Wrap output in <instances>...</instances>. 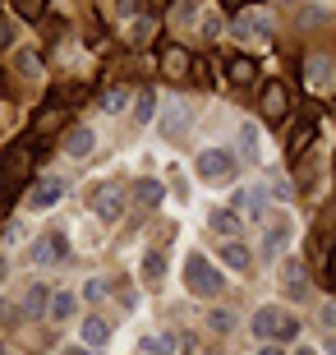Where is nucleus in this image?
I'll return each instance as SVG.
<instances>
[{"label": "nucleus", "instance_id": "7ed1b4c3", "mask_svg": "<svg viewBox=\"0 0 336 355\" xmlns=\"http://www.w3.org/2000/svg\"><path fill=\"white\" fill-rule=\"evenodd\" d=\"M198 175L212 180V184L231 180L235 175V153L231 148H203V153H198Z\"/></svg>", "mask_w": 336, "mask_h": 355}, {"label": "nucleus", "instance_id": "b1692460", "mask_svg": "<svg viewBox=\"0 0 336 355\" xmlns=\"http://www.w3.org/2000/svg\"><path fill=\"white\" fill-rule=\"evenodd\" d=\"M14 65H19V69H24V74H37V55H33V51H19V55H14Z\"/></svg>", "mask_w": 336, "mask_h": 355}, {"label": "nucleus", "instance_id": "423d86ee", "mask_svg": "<svg viewBox=\"0 0 336 355\" xmlns=\"http://www.w3.org/2000/svg\"><path fill=\"white\" fill-rule=\"evenodd\" d=\"M65 250H69V240H65V231H55V236H42V240H33V263L37 268H51V263H60L65 259Z\"/></svg>", "mask_w": 336, "mask_h": 355}, {"label": "nucleus", "instance_id": "f3484780", "mask_svg": "<svg viewBox=\"0 0 336 355\" xmlns=\"http://www.w3.org/2000/svg\"><path fill=\"white\" fill-rule=\"evenodd\" d=\"M143 355H175V337H170V332H152V337H143Z\"/></svg>", "mask_w": 336, "mask_h": 355}, {"label": "nucleus", "instance_id": "ddd939ff", "mask_svg": "<svg viewBox=\"0 0 336 355\" xmlns=\"http://www.w3.org/2000/svg\"><path fill=\"white\" fill-rule=\"evenodd\" d=\"M221 263L231 268V272H249V263H254V254H249L245 245H240V240H231V245L221 250Z\"/></svg>", "mask_w": 336, "mask_h": 355}, {"label": "nucleus", "instance_id": "bb28decb", "mask_svg": "<svg viewBox=\"0 0 336 355\" xmlns=\"http://www.w3.org/2000/svg\"><path fill=\"white\" fill-rule=\"evenodd\" d=\"M258 355H285V351H281V342H263Z\"/></svg>", "mask_w": 336, "mask_h": 355}, {"label": "nucleus", "instance_id": "9b49d317", "mask_svg": "<svg viewBox=\"0 0 336 355\" xmlns=\"http://www.w3.org/2000/svg\"><path fill=\"white\" fill-rule=\"evenodd\" d=\"M240 157H245V162H263V134H258V125H240Z\"/></svg>", "mask_w": 336, "mask_h": 355}, {"label": "nucleus", "instance_id": "f257e3e1", "mask_svg": "<svg viewBox=\"0 0 336 355\" xmlns=\"http://www.w3.org/2000/svg\"><path fill=\"white\" fill-rule=\"evenodd\" d=\"M249 328L258 342H290V337H299V318L285 314L281 304H263V309H254Z\"/></svg>", "mask_w": 336, "mask_h": 355}, {"label": "nucleus", "instance_id": "dca6fc26", "mask_svg": "<svg viewBox=\"0 0 336 355\" xmlns=\"http://www.w3.org/2000/svg\"><path fill=\"white\" fill-rule=\"evenodd\" d=\"M180 130H184V106L170 102L166 116H161V134H166V139H180Z\"/></svg>", "mask_w": 336, "mask_h": 355}, {"label": "nucleus", "instance_id": "6ab92c4d", "mask_svg": "<svg viewBox=\"0 0 336 355\" xmlns=\"http://www.w3.org/2000/svg\"><path fill=\"white\" fill-rule=\"evenodd\" d=\"M125 106H130V88H116V92H106V97H102V111H106V116H120Z\"/></svg>", "mask_w": 336, "mask_h": 355}, {"label": "nucleus", "instance_id": "20e7f679", "mask_svg": "<svg viewBox=\"0 0 336 355\" xmlns=\"http://www.w3.org/2000/svg\"><path fill=\"white\" fill-rule=\"evenodd\" d=\"M267 184L263 180H254V184H240V189H235L231 194V212L235 217H240V212H245V217H263V212H267Z\"/></svg>", "mask_w": 336, "mask_h": 355}, {"label": "nucleus", "instance_id": "c85d7f7f", "mask_svg": "<svg viewBox=\"0 0 336 355\" xmlns=\"http://www.w3.org/2000/svg\"><path fill=\"white\" fill-rule=\"evenodd\" d=\"M5 277H10V259H0V282H5Z\"/></svg>", "mask_w": 336, "mask_h": 355}, {"label": "nucleus", "instance_id": "f8f14e48", "mask_svg": "<svg viewBox=\"0 0 336 355\" xmlns=\"http://www.w3.org/2000/svg\"><path fill=\"white\" fill-rule=\"evenodd\" d=\"M46 314H51L55 323L74 318V314H78V295H74V291H55V295H51V309H46Z\"/></svg>", "mask_w": 336, "mask_h": 355}, {"label": "nucleus", "instance_id": "a878e982", "mask_svg": "<svg viewBox=\"0 0 336 355\" xmlns=\"http://www.w3.org/2000/svg\"><path fill=\"white\" fill-rule=\"evenodd\" d=\"M152 92H143V97H139V120H148V116H152Z\"/></svg>", "mask_w": 336, "mask_h": 355}, {"label": "nucleus", "instance_id": "aec40b11", "mask_svg": "<svg viewBox=\"0 0 336 355\" xmlns=\"http://www.w3.org/2000/svg\"><path fill=\"white\" fill-rule=\"evenodd\" d=\"M106 291H111V282H106V277H92L88 286H83V300L97 304V300H106Z\"/></svg>", "mask_w": 336, "mask_h": 355}, {"label": "nucleus", "instance_id": "39448f33", "mask_svg": "<svg viewBox=\"0 0 336 355\" xmlns=\"http://www.w3.org/2000/svg\"><path fill=\"white\" fill-rule=\"evenodd\" d=\"M65 189H69V184L60 180V175H42L37 189H33V198H28V208H33V212H51V208H60Z\"/></svg>", "mask_w": 336, "mask_h": 355}, {"label": "nucleus", "instance_id": "c756f323", "mask_svg": "<svg viewBox=\"0 0 336 355\" xmlns=\"http://www.w3.org/2000/svg\"><path fill=\"white\" fill-rule=\"evenodd\" d=\"M295 355H318V351H313V346H299V351Z\"/></svg>", "mask_w": 336, "mask_h": 355}, {"label": "nucleus", "instance_id": "412c9836", "mask_svg": "<svg viewBox=\"0 0 336 355\" xmlns=\"http://www.w3.org/2000/svg\"><path fill=\"white\" fill-rule=\"evenodd\" d=\"M24 240H28V222H24V217H14V222L5 226V245L14 250V245H24Z\"/></svg>", "mask_w": 336, "mask_h": 355}, {"label": "nucleus", "instance_id": "cd10ccee", "mask_svg": "<svg viewBox=\"0 0 336 355\" xmlns=\"http://www.w3.org/2000/svg\"><path fill=\"white\" fill-rule=\"evenodd\" d=\"M65 355H97V351H88V346H65Z\"/></svg>", "mask_w": 336, "mask_h": 355}, {"label": "nucleus", "instance_id": "2eb2a0df", "mask_svg": "<svg viewBox=\"0 0 336 355\" xmlns=\"http://www.w3.org/2000/svg\"><path fill=\"white\" fill-rule=\"evenodd\" d=\"M207 222H212V231H217L221 240H226V236H240V217H235V212H226V208H212V212H207Z\"/></svg>", "mask_w": 336, "mask_h": 355}, {"label": "nucleus", "instance_id": "4468645a", "mask_svg": "<svg viewBox=\"0 0 336 355\" xmlns=\"http://www.w3.org/2000/svg\"><path fill=\"white\" fill-rule=\"evenodd\" d=\"M327 83H332V60H327V55H313L309 60V88L327 92Z\"/></svg>", "mask_w": 336, "mask_h": 355}, {"label": "nucleus", "instance_id": "f03ea898", "mask_svg": "<svg viewBox=\"0 0 336 355\" xmlns=\"http://www.w3.org/2000/svg\"><path fill=\"white\" fill-rule=\"evenodd\" d=\"M221 282H226V277L212 268V259H207L203 250L184 254V291H189V295H207V300H212L221 291Z\"/></svg>", "mask_w": 336, "mask_h": 355}, {"label": "nucleus", "instance_id": "393cba45", "mask_svg": "<svg viewBox=\"0 0 336 355\" xmlns=\"http://www.w3.org/2000/svg\"><path fill=\"white\" fill-rule=\"evenodd\" d=\"M212 328H217V332H231L235 328V314H231V309H226V314L217 309V314H212Z\"/></svg>", "mask_w": 336, "mask_h": 355}, {"label": "nucleus", "instance_id": "5701e85b", "mask_svg": "<svg viewBox=\"0 0 336 355\" xmlns=\"http://www.w3.org/2000/svg\"><path fill=\"white\" fill-rule=\"evenodd\" d=\"M170 189H175L180 203H189V180H184V171H175V166H170Z\"/></svg>", "mask_w": 336, "mask_h": 355}, {"label": "nucleus", "instance_id": "7c9ffc66", "mask_svg": "<svg viewBox=\"0 0 336 355\" xmlns=\"http://www.w3.org/2000/svg\"><path fill=\"white\" fill-rule=\"evenodd\" d=\"M0 355H10V351H0Z\"/></svg>", "mask_w": 336, "mask_h": 355}, {"label": "nucleus", "instance_id": "9d476101", "mask_svg": "<svg viewBox=\"0 0 336 355\" xmlns=\"http://www.w3.org/2000/svg\"><path fill=\"white\" fill-rule=\"evenodd\" d=\"M120 212H125V194H120L116 184H106L102 198H97V217H102V222H116Z\"/></svg>", "mask_w": 336, "mask_h": 355}, {"label": "nucleus", "instance_id": "4be33fe9", "mask_svg": "<svg viewBox=\"0 0 336 355\" xmlns=\"http://www.w3.org/2000/svg\"><path fill=\"white\" fill-rule=\"evenodd\" d=\"M263 184H272V194L281 198V203H290V180H285V175H276V171H267V175H263Z\"/></svg>", "mask_w": 336, "mask_h": 355}, {"label": "nucleus", "instance_id": "1a4fd4ad", "mask_svg": "<svg viewBox=\"0 0 336 355\" xmlns=\"http://www.w3.org/2000/svg\"><path fill=\"white\" fill-rule=\"evenodd\" d=\"M92 148H97V134H92L88 125H78V130L65 139V157H69V162H83V157L92 153Z\"/></svg>", "mask_w": 336, "mask_h": 355}, {"label": "nucleus", "instance_id": "6e6552de", "mask_svg": "<svg viewBox=\"0 0 336 355\" xmlns=\"http://www.w3.org/2000/svg\"><path fill=\"white\" fill-rule=\"evenodd\" d=\"M139 277H143V286H161V282H166V259H161V254H157V250H148V254H143V259H139Z\"/></svg>", "mask_w": 336, "mask_h": 355}, {"label": "nucleus", "instance_id": "a211bd4d", "mask_svg": "<svg viewBox=\"0 0 336 355\" xmlns=\"http://www.w3.org/2000/svg\"><path fill=\"white\" fill-rule=\"evenodd\" d=\"M46 304H51V295H46V286H28V295H24V309L28 314H42V309H46Z\"/></svg>", "mask_w": 336, "mask_h": 355}, {"label": "nucleus", "instance_id": "0eeeda50", "mask_svg": "<svg viewBox=\"0 0 336 355\" xmlns=\"http://www.w3.org/2000/svg\"><path fill=\"white\" fill-rule=\"evenodd\" d=\"M106 337H111V328H106V318H83L78 323V346H88V351H97V346H106Z\"/></svg>", "mask_w": 336, "mask_h": 355}]
</instances>
